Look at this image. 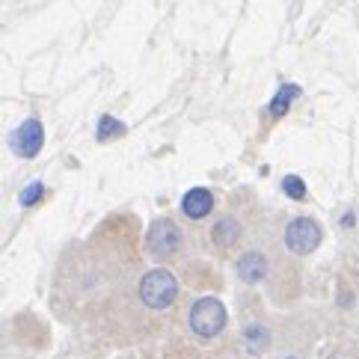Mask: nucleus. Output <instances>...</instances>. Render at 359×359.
Here are the masks:
<instances>
[{
    "instance_id": "f257e3e1",
    "label": "nucleus",
    "mask_w": 359,
    "mask_h": 359,
    "mask_svg": "<svg viewBox=\"0 0 359 359\" xmlns=\"http://www.w3.org/2000/svg\"><path fill=\"white\" fill-rule=\"evenodd\" d=\"M140 297L149 309H170L178 297V279L163 267H155L140 282Z\"/></svg>"
},
{
    "instance_id": "f03ea898",
    "label": "nucleus",
    "mask_w": 359,
    "mask_h": 359,
    "mask_svg": "<svg viewBox=\"0 0 359 359\" xmlns=\"http://www.w3.org/2000/svg\"><path fill=\"white\" fill-rule=\"evenodd\" d=\"M190 330L202 339H214L217 332L226 327V306L217 297H199L194 306H190Z\"/></svg>"
},
{
    "instance_id": "7ed1b4c3",
    "label": "nucleus",
    "mask_w": 359,
    "mask_h": 359,
    "mask_svg": "<svg viewBox=\"0 0 359 359\" xmlns=\"http://www.w3.org/2000/svg\"><path fill=\"white\" fill-rule=\"evenodd\" d=\"M320 238H324L320 235V226L312 220V217H297V220H291L285 226V247L291 252H300V255L312 252V250H318Z\"/></svg>"
},
{
    "instance_id": "20e7f679",
    "label": "nucleus",
    "mask_w": 359,
    "mask_h": 359,
    "mask_svg": "<svg viewBox=\"0 0 359 359\" xmlns=\"http://www.w3.org/2000/svg\"><path fill=\"white\" fill-rule=\"evenodd\" d=\"M146 247L151 255H158V259H170V255L182 247V232H178V226L172 220H155L146 235Z\"/></svg>"
},
{
    "instance_id": "39448f33",
    "label": "nucleus",
    "mask_w": 359,
    "mask_h": 359,
    "mask_svg": "<svg viewBox=\"0 0 359 359\" xmlns=\"http://www.w3.org/2000/svg\"><path fill=\"white\" fill-rule=\"evenodd\" d=\"M42 140H45V134H42L39 119H27V122H21L15 131H12L9 146L21 158H36L39 155V149H42Z\"/></svg>"
},
{
    "instance_id": "423d86ee",
    "label": "nucleus",
    "mask_w": 359,
    "mask_h": 359,
    "mask_svg": "<svg viewBox=\"0 0 359 359\" xmlns=\"http://www.w3.org/2000/svg\"><path fill=\"white\" fill-rule=\"evenodd\" d=\"M211 208H214V196H211V190H205V187L187 190L184 199H182V211L190 217V220H202V217H208Z\"/></svg>"
},
{
    "instance_id": "0eeeda50",
    "label": "nucleus",
    "mask_w": 359,
    "mask_h": 359,
    "mask_svg": "<svg viewBox=\"0 0 359 359\" xmlns=\"http://www.w3.org/2000/svg\"><path fill=\"white\" fill-rule=\"evenodd\" d=\"M267 273V262H264V255L262 252H243L241 259H238V276L243 282H262Z\"/></svg>"
},
{
    "instance_id": "6e6552de",
    "label": "nucleus",
    "mask_w": 359,
    "mask_h": 359,
    "mask_svg": "<svg viewBox=\"0 0 359 359\" xmlns=\"http://www.w3.org/2000/svg\"><path fill=\"white\" fill-rule=\"evenodd\" d=\"M214 247L217 250H229V247H235L238 238H241V223L235 220V217H223V220H217L214 223Z\"/></svg>"
},
{
    "instance_id": "1a4fd4ad",
    "label": "nucleus",
    "mask_w": 359,
    "mask_h": 359,
    "mask_svg": "<svg viewBox=\"0 0 359 359\" xmlns=\"http://www.w3.org/2000/svg\"><path fill=\"white\" fill-rule=\"evenodd\" d=\"M300 95V86L297 83H282L279 86V93L273 95V101H271V113L273 116H282L288 107H291V101Z\"/></svg>"
},
{
    "instance_id": "9d476101",
    "label": "nucleus",
    "mask_w": 359,
    "mask_h": 359,
    "mask_svg": "<svg viewBox=\"0 0 359 359\" xmlns=\"http://www.w3.org/2000/svg\"><path fill=\"white\" fill-rule=\"evenodd\" d=\"M282 190H285V196H291V199H303L306 196V184H303V178H297V175L282 178Z\"/></svg>"
},
{
    "instance_id": "9b49d317",
    "label": "nucleus",
    "mask_w": 359,
    "mask_h": 359,
    "mask_svg": "<svg viewBox=\"0 0 359 359\" xmlns=\"http://www.w3.org/2000/svg\"><path fill=\"white\" fill-rule=\"evenodd\" d=\"M125 131V125L122 122H116L113 116H104L98 122V140H107V137H116V134H122Z\"/></svg>"
},
{
    "instance_id": "f8f14e48",
    "label": "nucleus",
    "mask_w": 359,
    "mask_h": 359,
    "mask_svg": "<svg viewBox=\"0 0 359 359\" xmlns=\"http://www.w3.org/2000/svg\"><path fill=\"white\" fill-rule=\"evenodd\" d=\"M42 194H45V187L39 184V182H33V184H27V187H24L21 190V205H36V202H39L42 199Z\"/></svg>"
}]
</instances>
